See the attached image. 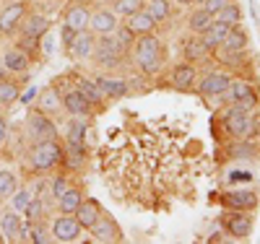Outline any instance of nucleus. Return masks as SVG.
Instances as JSON below:
<instances>
[{"label": "nucleus", "mask_w": 260, "mask_h": 244, "mask_svg": "<svg viewBox=\"0 0 260 244\" xmlns=\"http://www.w3.org/2000/svg\"><path fill=\"white\" fill-rule=\"evenodd\" d=\"M226 130L234 138H250L255 132V122H252V112H242V109L232 107L226 115Z\"/></svg>", "instance_id": "nucleus-5"}, {"label": "nucleus", "mask_w": 260, "mask_h": 244, "mask_svg": "<svg viewBox=\"0 0 260 244\" xmlns=\"http://www.w3.org/2000/svg\"><path fill=\"white\" fill-rule=\"evenodd\" d=\"M91 57L96 60V65H104V68H115V65H120V60L125 57V50L120 47V42H117L112 34H104V37H99V42H96V47H94Z\"/></svg>", "instance_id": "nucleus-3"}, {"label": "nucleus", "mask_w": 260, "mask_h": 244, "mask_svg": "<svg viewBox=\"0 0 260 244\" xmlns=\"http://www.w3.org/2000/svg\"><path fill=\"white\" fill-rule=\"evenodd\" d=\"M115 8H117V13L120 16H133L136 11H141L143 8V0H117V3H115Z\"/></svg>", "instance_id": "nucleus-37"}, {"label": "nucleus", "mask_w": 260, "mask_h": 244, "mask_svg": "<svg viewBox=\"0 0 260 244\" xmlns=\"http://www.w3.org/2000/svg\"><path fill=\"white\" fill-rule=\"evenodd\" d=\"M6 141H8V122L0 115V146H6Z\"/></svg>", "instance_id": "nucleus-47"}, {"label": "nucleus", "mask_w": 260, "mask_h": 244, "mask_svg": "<svg viewBox=\"0 0 260 244\" xmlns=\"http://www.w3.org/2000/svg\"><path fill=\"white\" fill-rule=\"evenodd\" d=\"M24 16H26V3L24 0H13V3H8L3 11H0V31L11 34L21 21H24Z\"/></svg>", "instance_id": "nucleus-6"}, {"label": "nucleus", "mask_w": 260, "mask_h": 244, "mask_svg": "<svg viewBox=\"0 0 260 244\" xmlns=\"http://www.w3.org/2000/svg\"><path fill=\"white\" fill-rule=\"evenodd\" d=\"M29 234H31V236H29V241H34V244H45V241H47L45 229H31Z\"/></svg>", "instance_id": "nucleus-46"}, {"label": "nucleus", "mask_w": 260, "mask_h": 244, "mask_svg": "<svg viewBox=\"0 0 260 244\" xmlns=\"http://www.w3.org/2000/svg\"><path fill=\"white\" fill-rule=\"evenodd\" d=\"M62 107H65V112H71L73 117H86V115H89V109H91V104L83 99V94L78 91V88H76V91H68L62 96Z\"/></svg>", "instance_id": "nucleus-19"}, {"label": "nucleus", "mask_w": 260, "mask_h": 244, "mask_svg": "<svg viewBox=\"0 0 260 244\" xmlns=\"http://www.w3.org/2000/svg\"><path fill=\"white\" fill-rule=\"evenodd\" d=\"M102 216H104V213H102V205H99L96 200H91V197H83L81 205L76 208V218H78V224H81L83 229H91Z\"/></svg>", "instance_id": "nucleus-12"}, {"label": "nucleus", "mask_w": 260, "mask_h": 244, "mask_svg": "<svg viewBox=\"0 0 260 244\" xmlns=\"http://www.w3.org/2000/svg\"><path fill=\"white\" fill-rule=\"evenodd\" d=\"M195 78H198V71H195L192 62H180L177 68H172V88H177V91H187V88L195 83Z\"/></svg>", "instance_id": "nucleus-10"}, {"label": "nucleus", "mask_w": 260, "mask_h": 244, "mask_svg": "<svg viewBox=\"0 0 260 244\" xmlns=\"http://www.w3.org/2000/svg\"><path fill=\"white\" fill-rule=\"evenodd\" d=\"M224 203L232 211H252L257 205V195L252 190H234L224 197Z\"/></svg>", "instance_id": "nucleus-16"}, {"label": "nucleus", "mask_w": 260, "mask_h": 244, "mask_svg": "<svg viewBox=\"0 0 260 244\" xmlns=\"http://www.w3.org/2000/svg\"><path fill=\"white\" fill-rule=\"evenodd\" d=\"M224 47H229V50H237V52H245V47H247V34L242 31V26L240 24H234L232 29H229V34L224 37Z\"/></svg>", "instance_id": "nucleus-26"}, {"label": "nucleus", "mask_w": 260, "mask_h": 244, "mask_svg": "<svg viewBox=\"0 0 260 244\" xmlns=\"http://www.w3.org/2000/svg\"><path fill=\"white\" fill-rule=\"evenodd\" d=\"M232 107L242 109V112H252V109L257 107V96H255V94H250V96H245V99H240V101H234Z\"/></svg>", "instance_id": "nucleus-40"}, {"label": "nucleus", "mask_w": 260, "mask_h": 244, "mask_svg": "<svg viewBox=\"0 0 260 244\" xmlns=\"http://www.w3.org/2000/svg\"><path fill=\"white\" fill-rule=\"evenodd\" d=\"M208 47H206V42L198 37V34H195L187 44H185V60L187 62H201V60H206L208 57Z\"/></svg>", "instance_id": "nucleus-24"}, {"label": "nucleus", "mask_w": 260, "mask_h": 244, "mask_svg": "<svg viewBox=\"0 0 260 244\" xmlns=\"http://www.w3.org/2000/svg\"><path fill=\"white\" fill-rule=\"evenodd\" d=\"M177 3H180V6H192L195 0H177Z\"/></svg>", "instance_id": "nucleus-50"}, {"label": "nucleus", "mask_w": 260, "mask_h": 244, "mask_svg": "<svg viewBox=\"0 0 260 244\" xmlns=\"http://www.w3.org/2000/svg\"><path fill=\"white\" fill-rule=\"evenodd\" d=\"M26 135H29L31 143H45V141L57 138V127H55V122H52L50 115H45V112H39V109H37V112L29 115Z\"/></svg>", "instance_id": "nucleus-4"}, {"label": "nucleus", "mask_w": 260, "mask_h": 244, "mask_svg": "<svg viewBox=\"0 0 260 244\" xmlns=\"http://www.w3.org/2000/svg\"><path fill=\"white\" fill-rule=\"evenodd\" d=\"M213 57L219 60L221 65H240V62H242V52L229 50V47H224V44H219V47H213Z\"/></svg>", "instance_id": "nucleus-32"}, {"label": "nucleus", "mask_w": 260, "mask_h": 244, "mask_svg": "<svg viewBox=\"0 0 260 244\" xmlns=\"http://www.w3.org/2000/svg\"><path fill=\"white\" fill-rule=\"evenodd\" d=\"M18 86L13 83V81H0V101H3V107H8V104H13L16 99H18Z\"/></svg>", "instance_id": "nucleus-34"}, {"label": "nucleus", "mask_w": 260, "mask_h": 244, "mask_svg": "<svg viewBox=\"0 0 260 244\" xmlns=\"http://www.w3.org/2000/svg\"><path fill=\"white\" fill-rule=\"evenodd\" d=\"M226 99L234 104V101H240V99H245V96H250V94H255V88L247 83V81H232L229 83V88H226Z\"/></svg>", "instance_id": "nucleus-29"}, {"label": "nucleus", "mask_w": 260, "mask_h": 244, "mask_svg": "<svg viewBox=\"0 0 260 244\" xmlns=\"http://www.w3.org/2000/svg\"><path fill=\"white\" fill-rule=\"evenodd\" d=\"M224 226L234 239H247L252 231V218L245 216V211H234V213L224 216Z\"/></svg>", "instance_id": "nucleus-8"}, {"label": "nucleus", "mask_w": 260, "mask_h": 244, "mask_svg": "<svg viewBox=\"0 0 260 244\" xmlns=\"http://www.w3.org/2000/svg\"><path fill=\"white\" fill-rule=\"evenodd\" d=\"M76 34H78V31H76V29H71L68 24H65V26H62V31H60V44H62V47H65V50H68V47H71V44H73V39H76Z\"/></svg>", "instance_id": "nucleus-42"}, {"label": "nucleus", "mask_w": 260, "mask_h": 244, "mask_svg": "<svg viewBox=\"0 0 260 244\" xmlns=\"http://www.w3.org/2000/svg\"><path fill=\"white\" fill-rule=\"evenodd\" d=\"M62 159H65V151H62V146L55 138L45 141V143H34V148H31V164L37 169H42V171L57 166Z\"/></svg>", "instance_id": "nucleus-2"}, {"label": "nucleus", "mask_w": 260, "mask_h": 244, "mask_svg": "<svg viewBox=\"0 0 260 244\" xmlns=\"http://www.w3.org/2000/svg\"><path fill=\"white\" fill-rule=\"evenodd\" d=\"M50 31V21L45 18V16H39V13H34V16H24V26H21V34H24L26 39H42Z\"/></svg>", "instance_id": "nucleus-17"}, {"label": "nucleus", "mask_w": 260, "mask_h": 244, "mask_svg": "<svg viewBox=\"0 0 260 244\" xmlns=\"http://www.w3.org/2000/svg\"><path fill=\"white\" fill-rule=\"evenodd\" d=\"M11 197H13V208L24 213V211H26V205L31 203V197H34V195H31L29 190H21V192H13Z\"/></svg>", "instance_id": "nucleus-38"}, {"label": "nucleus", "mask_w": 260, "mask_h": 244, "mask_svg": "<svg viewBox=\"0 0 260 244\" xmlns=\"http://www.w3.org/2000/svg\"><path fill=\"white\" fill-rule=\"evenodd\" d=\"M78 91L83 94V99L89 101L91 107H99V104L104 101V94L99 91V86H96L94 81H86V78H83V81L78 83Z\"/></svg>", "instance_id": "nucleus-28"}, {"label": "nucleus", "mask_w": 260, "mask_h": 244, "mask_svg": "<svg viewBox=\"0 0 260 244\" xmlns=\"http://www.w3.org/2000/svg\"><path fill=\"white\" fill-rule=\"evenodd\" d=\"M211 24H213V13H211V11H206V8L195 11V13L190 16V31H192V34H198V37H201Z\"/></svg>", "instance_id": "nucleus-27"}, {"label": "nucleus", "mask_w": 260, "mask_h": 244, "mask_svg": "<svg viewBox=\"0 0 260 244\" xmlns=\"http://www.w3.org/2000/svg\"><path fill=\"white\" fill-rule=\"evenodd\" d=\"M81 200H83V192H81L78 187H68V190L57 197L62 213H76V208L81 205Z\"/></svg>", "instance_id": "nucleus-25"}, {"label": "nucleus", "mask_w": 260, "mask_h": 244, "mask_svg": "<svg viewBox=\"0 0 260 244\" xmlns=\"http://www.w3.org/2000/svg\"><path fill=\"white\" fill-rule=\"evenodd\" d=\"M229 180H232V182H250V180H252V174H250V171H234Z\"/></svg>", "instance_id": "nucleus-48"}, {"label": "nucleus", "mask_w": 260, "mask_h": 244, "mask_svg": "<svg viewBox=\"0 0 260 244\" xmlns=\"http://www.w3.org/2000/svg\"><path fill=\"white\" fill-rule=\"evenodd\" d=\"M42 52H45V57H52L55 55V39H52L50 31L42 37Z\"/></svg>", "instance_id": "nucleus-43"}, {"label": "nucleus", "mask_w": 260, "mask_h": 244, "mask_svg": "<svg viewBox=\"0 0 260 244\" xmlns=\"http://www.w3.org/2000/svg\"><path fill=\"white\" fill-rule=\"evenodd\" d=\"M3 62H6V71H11V73H26L29 71V55L21 50V44L18 47H8L6 50Z\"/></svg>", "instance_id": "nucleus-18"}, {"label": "nucleus", "mask_w": 260, "mask_h": 244, "mask_svg": "<svg viewBox=\"0 0 260 244\" xmlns=\"http://www.w3.org/2000/svg\"><path fill=\"white\" fill-rule=\"evenodd\" d=\"M0 115H3V101H0Z\"/></svg>", "instance_id": "nucleus-51"}, {"label": "nucleus", "mask_w": 260, "mask_h": 244, "mask_svg": "<svg viewBox=\"0 0 260 244\" xmlns=\"http://www.w3.org/2000/svg\"><path fill=\"white\" fill-rule=\"evenodd\" d=\"M232 81H234V78L226 76V73H211V76H206V78L201 81L198 91H201L203 96H219V94H224L226 88H229Z\"/></svg>", "instance_id": "nucleus-13"}, {"label": "nucleus", "mask_w": 260, "mask_h": 244, "mask_svg": "<svg viewBox=\"0 0 260 244\" xmlns=\"http://www.w3.org/2000/svg\"><path fill=\"white\" fill-rule=\"evenodd\" d=\"M213 18H216V21H224V24H229V26H234V24H240V21H242V11H240V6L229 3V6H224L221 11H216Z\"/></svg>", "instance_id": "nucleus-31"}, {"label": "nucleus", "mask_w": 260, "mask_h": 244, "mask_svg": "<svg viewBox=\"0 0 260 244\" xmlns=\"http://www.w3.org/2000/svg\"><path fill=\"white\" fill-rule=\"evenodd\" d=\"M91 236L96 239V241H115L117 236H120V231H117V226L112 224L107 216H102L96 224L91 226Z\"/></svg>", "instance_id": "nucleus-21"}, {"label": "nucleus", "mask_w": 260, "mask_h": 244, "mask_svg": "<svg viewBox=\"0 0 260 244\" xmlns=\"http://www.w3.org/2000/svg\"><path fill=\"white\" fill-rule=\"evenodd\" d=\"M133 60L138 62V68H141L143 73H156V71L161 68V60H164L161 42H159L154 34L136 37V44H133Z\"/></svg>", "instance_id": "nucleus-1"}, {"label": "nucleus", "mask_w": 260, "mask_h": 244, "mask_svg": "<svg viewBox=\"0 0 260 244\" xmlns=\"http://www.w3.org/2000/svg\"><path fill=\"white\" fill-rule=\"evenodd\" d=\"M16 192V177L6 169H0V200L3 197H11Z\"/></svg>", "instance_id": "nucleus-35"}, {"label": "nucleus", "mask_w": 260, "mask_h": 244, "mask_svg": "<svg viewBox=\"0 0 260 244\" xmlns=\"http://www.w3.org/2000/svg\"><path fill=\"white\" fill-rule=\"evenodd\" d=\"M96 86H99V91L110 99H122L127 94V83L117 81V78H96Z\"/></svg>", "instance_id": "nucleus-22"}, {"label": "nucleus", "mask_w": 260, "mask_h": 244, "mask_svg": "<svg viewBox=\"0 0 260 244\" xmlns=\"http://www.w3.org/2000/svg\"><path fill=\"white\" fill-rule=\"evenodd\" d=\"M117 29V16L112 11H94L91 18H89V31H94L96 37H104V34H112Z\"/></svg>", "instance_id": "nucleus-9"}, {"label": "nucleus", "mask_w": 260, "mask_h": 244, "mask_svg": "<svg viewBox=\"0 0 260 244\" xmlns=\"http://www.w3.org/2000/svg\"><path fill=\"white\" fill-rule=\"evenodd\" d=\"M89 18H91L89 8L73 6V8L68 11V18H65V24H68L71 29H76V31H86V29H89Z\"/></svg>", "instance_id": "nucleus-23"}, {"label": "nucleus", "mask_w": 260, "mask_h": 244, "mask_svg": "<svg viewBox=\"0 0 260 244\" xmlns=\"http://www.w3.org/2000/svg\"><path fill=\"white\" fill-rule=\"evenodd\" d=\"M127 29L133 31L136 37H146V34H154L156 31V21L151 18L148 11H136L133 16H127Z\"/></svg>", "instance_id": "nucleus-15"}, {"label": "nucleus", "mask_w": 260, "mask_h": 244, "mask_svg": "<svg viewBox=\"0 0 260 244\" xmlns=\"http://www.w3.org/2000/svg\"><path fill=\"white\" fill-rule=\"evenodd\" d=\"M146 11L151 13V18L156 21H167L169 18V0H148V6H146Z\"/></svg>", "instance_id": "nucleus-33"}, {"label": "nucleus", "mask_w": 260, "mask_h": 244, "mask_svg": "<svg viewBox=\"0 0 260 244\" xmlns=\"http://www.w3.org/2000/svg\"><path fill=\"white\" fill-rule=\"evenodd\" d=\"M42 211H45V205H42V200H39V197H31V203L26 205L24 216H26V221L31 224V221H37V218H39V213H42Z\"/></svg>", "instance_id": "nucleus-39"}, {"label": "nucleus", "mask_w": 260, "mask_h": 244, "mask_svg": "<svg viewBox=\"0 0 260 244\" xmlns=\"http://www.w3.org/2000/svg\"><path fill=\"white\" fill-rule=\"evenodd\" d=\"M21 216H18V211H6L3 216H0V229H3V234L6 236H16V231L21 229Z\"/></svg>", "instance_id": "nucleus-30"}, {"label": "nucleus", "mask_w": 260, "mask_h": 244, "mask_svg": "<svg viewBox=\"0 0 260 244\" xmlns=\"http://www.w3.org/2000/svg\"><path fill=\"white\" fill-rule=\"evenodd\" d=\"M224 6H229V0H203V8L216 13V11H221Z\"/></svg>", "instance_id": "nucleus-45"}, {"label": "nucleus", "mask_w": 260, "mask_h": 244, "mask_svg": "<svg viewBox=\"0 0 260 244\" xmlns=\"http://www.w3.org/2000/svg\"><path fill=\"white\" fill-rule=\"evenodd\" d=\"M81 231H83V226L78 224V218H73V216H60L52 224V236L57 241H76L81 236Z\"/></svg>", "instance_id": "nucleus-7"}, {"label": "nucleus", "mask_w": 260, "mask_h": 244, "mask_svg": "<svg viewBox=\"0 0 260 244\" xmlns=\"http://www.w3.org/2000/svg\"><path fill=\"white\" fill-rule=\"evenodd\" d=\"M71 185H68V180H65V177H57V180L52 182V195H55V200H57V197L65 192V190H68Z\"/></svg>", "instance_id": "nucleus-44"}, {"label": "nucleus", "mask_w": 260, "mask_h": 244, "mask_svg": "<svg viewBox=\"0 0 260 244\" xmlns=\"http://www.w3.org/2000/svg\"><path fill=\"white\" fill-rule=\"evenodd\" d=\"M112 34H115V39L120 42V47H122V50H133V44H136V34L127 29V24H125V26H117Z\"/></svg>", "instance_id": "nucleus-36"}, {"label": "nucleus", "mask_w": 260, "mask_h": 244, "mask_svg": "<svg viewBox=\"0 0 260 244\" xmlns=\"http://www.w3.org/2000/svg\"><path fill=\"white\" fill-rule=\"evenodd\" d=\"M3 78H6V62L0 60V81H3Z\"/></svg>", "instance_id": "nucleus-49"}, {"label": "nucleus", "mask_w": 260, "mask_h": 244, "mask_svg": "<svg viewBox=\"0 0 260 244\" xmlns=\"http://www.w3.org/2000/svg\"><path fill=\"white\" fill-rule=\"evenodd\" d=\"M83 132H86L83 122H73L71 125V132H68V141L71 143H83Z\"/></svg>", "instance_id": "nucleus-41"}, {"label": "nucleus", "mask_w": 260, "mask_h": 244, "mask_svg": "<svg viewBox=\"0 0 260 244\" xmlns=\"http://www.w3.org/2000/svg\"><path fill=\"white\" fill-rule=\"evenodd\" d=\"M229 29H232L229 24H224V21H216V18H213V24L201 34V39L206 42V47H208V50H213V47H219V44L224 42V37L229 34Z\"/></svg>", "instance_id": "nucleus-20"}, {"label": "nucleus", "mask_w": 260, "mask_h": 244, "mask_svg": "<svg viewBox=\"0 0 260 244\" xmlns=\"http://www.w3.org/2000/svg\"><path fill=\"white\" fill-rule=\"evenodd\" d=\"M94 47H96V42H94V31L86 29V31H78V34H76L73 44L68 47V55H71L73 60H86V57H91Z\"/></svg>", "instance_id": "nucleus-11"}, {"label": "nucleus", "mask_w": 260, "mask_h": 244, "mask_svg": "<svg viewBox=\"0 0 260 244\" xmlns=\"http://www.w3.org/2000/svg\"><path fill=\"white\" fill-rule=\"evenodd\" d=\"M37 109L50 115V117H55V115L62 112V96L55 91V88H42V91L37 94Z\"/></svg>", "instance_id": "nucleus-14"}]
</instances>
